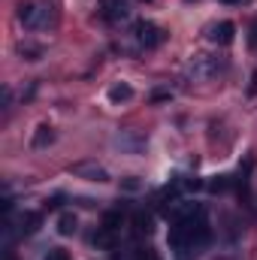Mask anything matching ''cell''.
Returning <instances> with one entry per match:
<instances>
[{"label":"cell","mask_w":257,"mask_h":260,"mask_svg":"<svg viewBox=\"0 0 257 260\" xmlns=\"http://www.w3.org/2000/svg\"><path fill=\"white\" fill-rule=\"evenodd\" d=\"M170 97H173V91H167V88H157V91L151 94V100H154V103H164V100H170Z\"/></svg>","instance_id":"cell-18"},{"label":"cell","mask_w":257,"mask_h":260,"mask_svg":"<svg viewBox=\"0 0 257 260\" xmlns=\"http://www.w3.org/2000/svg\"><path fill=\"white\" fill-rule=\"evenodd\" d=\"M130 97H133V88H130V85H115V88H109V100H112V103H127Z\"/></svg>","instance_id":"cell-15"},{"label":"cell","mask_w":257,"mask_h":260,"mask_svg":"<svg viewBox=\"0 0 257 260\" xmlns=\"http://www.w3.org/2000/svg\"><path fill=\"white\" fill-rule=\"evenodd\" d=\"M224 70H227V61H224V58H209V55L194 58L191 67H188V73H191L194 79H200V82L215 79V76H218V73H224Z\"/></svg>","instance_id":"cell-1"},{"label":"cell","mask_w":257,"mask_h":260,"mask_svg":"<svg viewBox=\"0 0 257 260\" xmlns=\"http://www.w3.org/2000/svg\"><path fill=\"white\" fill-rule=\"evenodd\" d=\"M251 43H254V46H257V24H254V37H251Z\"/></svg>","instance_id":"cell-23"},{"label":"cell","mask_w":257,"mask_h":260,"mask_svg":"<svg viewBox=\"0 0 257 260\" xmlns=\"http://www.w3.org/2000/svg\"><path fill=\"white\" fill-rule=\"evenodd\" d=\"M52 142H55V130L49 127V124L37 127L34 139H30V145H34V148H46V145H52Z\"/></svg>","instance_id":"cell-12"},{"label":"cell","mask_w":257,"mask_h":260,"mask_svg":"<svg viewBox=\"0 0 257 260\" xmlns=\"http://www.w3.org/2000/svg\"><path fill=\"white\" fill-rule=\"evenodd\" d=\"M133 230H136V236H151L154 233V218L148 212H133Z\"/></svg>","instance_id":"cell-8"},{"label":"cell","mask_w":257,"mask_h":260,"mask_svg":"<svg viewBox=\"0 0 257 260\" xmlns=\"http://www.w3.org/2000/svg\"><path fill=\"white\" fill-rule=\"evenodd\" d=\"M76 227H79V221H76V215H73V212H64V215L58 218V233H61V236H73V233H76Z\"/></svg>","instance_id":"cell-13"},{"label":"cell","mask_w":257,"mask_h":260,"mask_svg":"<svg viewBox=\"0 0 257 260\" xmlns=\"http://www.w3.org/2000/svg\"><path fill=\"white\" fill-rule=\"evenodd\" d=\"M46 260H70V257H67V251H61V248H52Z\"/></svg>","instance_id":"cell-19"},{"label":"cell","mask_w":257,"mask_h":260,"mask_svg":"<svg viewBox=\"0 0 257 260\" xmlns=\"http://www.w3.org/2000/svg\"><path fill=\"white\" fill-rule=\"evenodd\" d=\"M70 173H73V176H79V179L97 182V185L109 182V173H106V167H100L97 160H79V164H70Z\"/></svg>","instance_id":"cell-2"},{"label":"cell","mask_w":257,"mask_h":260,"mask_svg":"<svg viewBox=\"0 0 257 260\" xmlns=\"http://www.w3.org/2000/svg\"><path fill=\"white\" fill-rule=\"evenodd\" d=\"M206 188H209V191H215V194H224V191L236 188V176H215V179H209V182H206Z\"/></svg>","instance_id":"cell-11"},{"label":"cell","mask_w":257,"mask_h":260,"mask_svg":"<svg viewBox=\"0 0 257 260\" xmlns=\"http://www.w3.org/2000/svg\"><path fill=\"white\" fill-rule=\"evenodd\" d=\"M121 224H124V209H112V212H106L103 215V227H109V230H121Z\"/></svg>","instance_id":"cell-14"},{"label":"cell","mask_w":257,"mask_h":260,"mask_svg":"<svg viewBox=\"0 0 257 260\" xmlns=\"http://www.w3.org/2000/svg\"><path fill=\"white\" fill-rule=\"evenodd\" d=\"M18 224H21L18 230L30 236V233H37V230H40V224H43V212H24V215L18 218Z\"/></svg>","instance_id":"cell-9"},{"label":"cell","mask_w":257,"mask_h":260,"mask_svg":"<svg viewBox=\"0 0 257 260\" xmlns=\"http://www.w3.org/2000/svg\"><path fill=\"white\" fill-rule=\"evenodd\" d=\"M46 206H49V209H58V206H61V197H52V200H49Z\"/></svg>","instance_id":"cell-21"},{"label":"cell","mask_w":257,"mask_h":260,"mask_svg":"<svg viewBox=\"0 0 257 260\" xmlns=\"http://www.w3.org/2000/svg\"><path fill=\"white\" fill-rule=\"evenodd\" d=\"M37 18H40V3H21L18 6V21L30 30H37Z\"/></svg>","instance_id":"cell-7"},{"label":"cell","mask_w":257,"mask_h":260,"mask_svg":"<svg viewBox=\"0 0 257 260\" xmlns=\"http://www.w3.org/2000/svg\"><path fill=\"white\" fill-rule=\"evenodd\" d=\"M94 245H97V248H106V251H112V248L118 245V239H115V230H109V227H100V230L94 233Z\"/></svg>","instance_id":"cell-10"},{"label":"cell","mask_w":257,"mask_h":260,"mask_svg":"<svg viewBox=\"0 0 257 260\" xmlns=\"http://www.w3.org/2000/svg\"><path fill=\"white\" fill-rule=\"evenodd\" d=\"M133 34H136V40H139V46H145V49H157L164 40H167V34L157 27V24H151V21H136V27H133Z\"/></svg>","instance_id":"cell-3"},{"label":"cell","mask_w":257,"mask_h":260,"mask_svg":"<svg viewBox=\"0 0 257 260\" xmlns=\"http://www.w3.org/2000/svg\"><path fill=\"white\" fill-rule=\"evenodd\" d=\"M121 188H124V191H130V194H133V191H142V182H139L136 176H130V179H121Z\"/></svg>","instance_id":"cell-17"},{"label":"cell","mask_w":257,"mask_h":260,"mask_svg":"<svg viewBox=\"0 0 257 260\" xmlns=\"http://www.w3.org/2000/svg\"><path fill=\"white\" fill-rule=\"evenodd\" d=\"M115 145H121V148H127L130 154H136V151L145 148V136L136 133V130H121V133L115 136Z\"/></svg>","instance_id":"cell-5"},{"label":"cell","mask_w":257,"mask_h":260,"mask_svg":"<svg viewBox=\"0 0 257 260\" xmlns=\"http://www.w3.org/2000/svg\"><path fill=\"white\" fill-rule=\"evenodd\" d=\"M221 3H227V6H242V3H248V0H221Z\"/></svg>","instance_id":"cell-22"},{"label":"cell","mask_w":257,"mask_h":260,"mask_svg":"<svg viewBox=\"0 0 257 260\" xmlns=\"http://www.w3.org/2000/svg\"><path fill=\"white\" fill-rule=\"evenodd\" d=\"M142 3H151V0H142Z\"/></svg>","instance_id":"cell-24"},{"label":"cell","mask_w":257,"mask_h":260,"mask_svg":"<svg viewBox=\"0 0 257 260\" xmlns=\"http://www.w3.org/2000/svg\"><path fill=\"white\" fill-rule=\"evenodd\" d=\"M100 15H103V21H121V18H127L130 15L127 0H106Z\"/></svg>","instance_id":"cell-6"},{"label":"cell","mask_w":257,"mask_h":260,"mask_svg":"<svg viewBox=\"0 0 257 260\" xmlns=\"http://www.w3.org/2000/svg\"><path fill=\"white\" fill-rule=\"evenodd\" d=\"M233 37H236V24H233V21L212 24V30H209V40H212V43H218V46H230V43H233Z\"/></svg>","instance_id":"cell-4"},{"label":"cell","mask_w":257,"mask_h":260,"mask_svg":"<svg viewBox=\"0 0 257 260\" xmlns=\"http://www.w3.org/2000/svg\"><path fill=\"white\" fill-rule=\"evenodd\" d=\"M248 94H251V97L257 94V70L251 73V85H248Z\"/></svg>","instance_id":"cell-20"},{"label":"cell","mask_w":257,"mask_h":260,"mask_svg":"<svg viewBox=\"0 0 257 260\" xmlns=\"http://www.w3.org/2000/svg\"><path fill=\"white\" fill-rule=\"evenodd\" d=\"M18 55L27 58V61H40V58H43V49H40V46H24V43H21V46H18Z\"/></svg>","instance_id":"cell-16"}]
</instances>
